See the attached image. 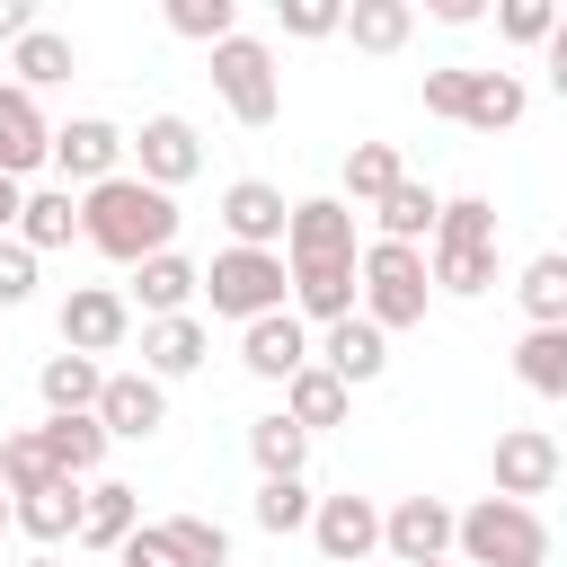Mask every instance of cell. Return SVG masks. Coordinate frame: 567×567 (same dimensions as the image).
<instances>
[{"mask_svg":"<svg viewBox=\"0 0 567 567\" xmlns=\"http://www.w3.org/2000/svg\"><path fill=\"white\" fill-rule=\"evenodd\" d=\"M354 213L346 195H301L292 221H284V275H292V319L301 328H337L354 319Z\"/></svg>","mask_w":567,"mask_h":567,"instance_id":"cell-1","label":"cell"},{"mask_svg":"<svg viewBox=\"0 0 567 567\" xmlns=\"http://www.w3.org/2000/svg\"><path fill=\"white\" fill-rule=\"evenodd\" d=\"M80 239L97 257H115V266H142V257L177 248V195H159V186H142L124 168V177H106V186L80 195Z\"/></svg>","mask_w":567,"mask_h":567,"instance_id":"cell-2","label":"cell"},{"mask_svg":"<svg viewBox=\"0 0 567 567\" xmlns=\"http://www.w3.org/2000/svg\"><path fill=\"white\" fill-rule=\"evenodd\" d=\"M425 284L478 301L496 284V204L487 195H443V221L425 239Z\"/></svg>","mask_w":567,"mask_h":567,"instance_id":"cell-3","label":"cell"},{"mask_svg":"<svg viewBox=\"0 0 567 567\" xmlns=\"http://www.w3.org/2000/svg\"><path fill=\"white\" fill-rule=\"evenodd\" d=\"M354 301H363V319H372L381 337L425 328V301H434V284H425V248L372 239V248H363V266H354Z\"/></svg>","mask_w":567,"mask_h":567,"instance_id":"cell-4","label":"cell"},{"mask_svg":"<svg viewBox=\"0 0 567 567\" xmlns=\"http://www.w3.org/2000/svg\"><path fill=\"white\" fill-rule=\"evenodd\" d=\"M452 549H461V567H549V523L514 496H478L452 523Z\"/></svg>","mask_w":567,"mask_h":567,"instance_id":"cell-5","label":"cell"},{"mask_svg":"<svg viewBox=\"0 0 567 567\" xmlns=\"http://www.w3.org/2000/svg\"><path fill=\"white\" fill-rule=\"evenodd\" d=\"M204 301H213V319H275L284 301H292V275H284V248H221L213 266H204Z\"/></svg>","mask_w":567,"mask_h":567,"instance_id":"cell-6","label":"cell"},{"mask_svg":"<svg viewBox=\"0 0 567 567\" xmlns=\"http://www.w3.org/2000/svg\"><path fill=\"white\" fill-rule=\"evenodd\" d=\"M213 89L239 124H275L284 115V71H275V44L266 35H230L213 44Z\"/></svg>","mask_w":567,"mask_h":567,"instance_id":"cell-7","label":"cell"},{"mask_svg":"<svg viewBox=\"0 0 567 567\" xmlns=\"http://www.w3.org/2000/svg\"><path fill=\"white\" fill-rule=\"evenodd\" d=\"M133 337V301H124V284H71L62 292V354H115Z\"/></svg>","mask_w":567,"mask_h":567,"instance_id":"cell-8","label":"cell"},{"mask_svg":"<svg viewBox=\"0 0 567 567\" xmlns=\"http://www.w3.org/2000/svg\"><path fill=\"white\" fill-rule=\"evenodd\" d=\"M53 177L62 186H106V177H124V133L106 124V115H71V124H53Z\"/></svg>","mask_w":567,"mask_h":567,"instance_id":"cell-9","label":"cell"},{"mask_svg":"<svg viewBox=\"0 0 567 567\" xmlns=\"http://www.w3.org/2000/svg\"><path fill=\"white\" fill-rule=\"evenodd\" d=\"M124 151H133V177H142V186H159V195H177V186L204 168V133H195L186 115H151Z\"/></svg>","mask_w":567,"mask_h":567,"instance_id":"cell-10","label":"cell"},{"mask_svg":"<svg viewBox=\"0 0 567 567\" xmlns=\"http://www.w3.org/2000/svg\"><path fill=\"white\" fill-rule=\"evenodd\" d=\"M487 470H496V496H514V505H532V496H549L558 487V443L540 434V425H505L496 434V452H487Z\"/></svg>","mask_w":567,"mask_h":567,"instance_id":"cell-11","label":"cell"},{"mask_svg":"<svg viewBox=\"0 0 567 567\" xmlns=\"http://www.w3.org/2000/svg\"><path fill=\"white\" fill-rule=\"evenodd\" d=\"M310 540H319V558L328 567H372V549H381V505L372 496H319V514H310Z\"/></svg>","mask_w":567,"mask_h":567,"instance_id":"cell-12","label":"cell"},{"mask_svg":"<svg viewBox=\"0 0 567 567\" xmlns=\"http://www.w3.org/2000/svg\"><path fill=\"white\" fill-rule=\"evenodd\" d=\"M452 505L443 496H399V505H381V549L399 558V567H425V558H452Z\"/></svg>","mask_w":567,"mask_h":567,"instance_id":"cell-13","label":"cell"},{"mask_svg":"<svg viewBox=\"0 0 567 567\" xmlns=\"http://www.w3.org/2000/svg\"><path fill=\"white\" fill-rule=\"evenodd\" d=\"M97 425H106V443H151V434L168 425V390H159L151 372H106Z\"/></svg>","mask_w":567,"mask_h":567,"instance_id":"cell-14","label":"cell"},{"mask_svg":"<svg viewBox=\"0 0 567 567\" xmlns=\"http://www.w3.org/2000/svg\"><path fill=\"white\" fill-rule=\"evenodd\" d=\"M284 221H292L284 186H266V177H230V186H221V230H230V248H284Z\"/></svg>","mask_w":567,"mask_h":567,"instance_id":"cell-15","label":"cell"},{"mask_svg":"<svg viewBox=\"0 0 567 567\" xmlns=\"http://www.w3.org/2000/svg\"><path fill=\"white\" fill-rule=\"evenodd\" d=\"M310 363H328L346 390H363V381H381V372H390V337L354 310V319H337V328H319V337H310Z\"/></svg>","mask_w":567,"mask_h":567,"instance_id":"cell-16","label":"cell"},{"mask_svg":"<svg viewBox=\"0 0 567 567\" xmlns=\"http://www.w3.org/2000/svg\"><path fill=\"white\" fill-rule=\"evenodd\" d=\"M44 159H53V124H44V106L9 80V89H0V177H18V186H27Z\"/></svg>","mask_w":567,"mask_h":567,"instance_id":"cell-17","label":"cell"},{"mask_svg":"<svg viewBox=\"0 0 567 567\" xmlns=\"http://www.w3.org/2000/svg\"><path fill=\"white\" fill-rule=\"evenodd\" d=\"M204 292V266L195 257H177V248H159V257H142L133 266V284H124V301H142V319H186V301Z\"/></svg>","mask_w":567,"mask_h":567,"instance_id":"cell-18","label":"cell"},{"mask_svg":"<svg viewBox=\"0 0 567 567\" xmlns=\"http://www.w3.org/2000/svg\"><path fill=\"white\" fill-rule=\"evenodd\" d=\"M239 363H248L257 381H292V372L310 363V328H301L292 310H275V319H248V328H239Z\"/></svg>","mask_w":567,"mask_h":567,"instance_id":"cell-19","label":"cell"},{"mask_svg":"<svg viewBox=\"0 0 567 567\" xmlns=\"http://www.w3.org/2000/svg\"><path fill=\"white\" fill-rule=\"evenodd\" d=\"M142 532V496L124 478H89L80 487V549H124Z\"/></svg>","mask_w":567,"mask_h":567,"instance_id":"cell-20","label":"cell"},{"mask_svg":"<svg viewBox=\"0 0 567 567\" xmlns=\"http://www.w3.org/2000/svg\"><path fill=\"white\" fill-rule=\"evenodd\" d=\"M204 354H213V337H204L195 310H186V319H142V372H151V381H186Z\"/></svg>","mask_w":567,"mask_h":567,"instance_id":"cell-21","label":"cell"},{"mask_svg":"<svg viewBox=\"0 0 567 567\" xmlns=\"http://www.w3.org/2000/svg\"><path fill=\"white\" fill-rule=\"evenodd\" d=\"M346 408H354V390H346L328 363H301V372L284 381V416H292L301 434H328V425H346Z\"/></svg>","mask_w":567,"mask_h":567,"instance_id":"cell-22","label":"cell"},{"mask_svg":"<svg viewBox=\"0 0 567 567\" xmlns=\"http://www.w3.org/2000/svg\"><path fill=\"white\" fill-rule=\"evenodd\" d=\"M35 443H44V461H53V478H97V461H106V425L97 416H44L35 425Z\"/></svg>","mask_w":567,"mask_h":567,"instance_id":"cell-23","label":"cell"},{"mask_svg":"<svg viewBox=\"0 0 567 567\" xmlns=\"http://www.w3.org/2000/svg\"><path fill=\"white\" fill-rule=\"evenodd\" d=\"M9 523L27 532V540H80V478H44L35 496H9Z\"/></svg>","mask_w":567,"mask_h":567,"instance_id":"cell-24","label":"cell"},{"mask_svg":"<svg viewBox=\"0 0 567 567\" xmlns=\"http://www.w3.org/2000/svg\"><path fill=\"white\" fill-rule=\"evenodd\" d=\"M35 390H44V416H97V390H106V363H89V354H44V372H35Z\"/></svg>","mask_w":567,"mask_h":567,"instance_id":"cell-25","label":"cell"},{"mask_svg":"<svg viewBox=\"0 0 567 567\" xmlns=\"http://www.w3.org/2000/svg\"><path fill=\"white\" fill-rule=\"evenodd\" d=\"M523 106H532V89H523V71H470V97H461V124H470V133H505V124H523Z\"/></svg>","mask_w":567,"mask_h":567,"instance_id":"cell-26","label":"cell"},{"mask_svg":"<svg viewBox=\"0 0 567 567\" xmlns=\"http://www.w3.org/2000/svg\"><path fill=\"white\" fill-rule=\"evenodd\" d=\"M372 221H381V239L425 248V239H434V221H443V195H434V186H416V177H399V186L372 204Z\"/></svg>","mask_w":567,"mask_h":567,"instance_id":"cell-27","label":"cell"},{"mask_svg":"<svg viewBox=\"0 0 567 567\" xmlns=\"http://www.w3.org/2000/svg\"><path fill=\"white\" fill-rule=\"evenodd\" d=\"M80 239V195L71 186H27V213H18V248H71Z\"/></svg>","mask_w":567,"mask_h":567,"instance_id":"cell-28","label":"cell"},{"mask_svg":"<svg viewBox=\"0 0 567 567\" xmlns=\"http://www.w3.org/2000/svg\"><path fill=\"white\" fill-rule=\"evenodd\" d=\"M514 301L532 328H567V248H540L523 275H514Z\"/></svg>","mask_w":567,"mask_h":567,"instance_id":"cell-29","label":"cell"},{"mask_svg":"<svg viewBox=\"0 0 567 567\" xmlns=\"http://www.w3.org/2000/svg\"><path fill=\"white\" fill-rule=\"evenodd\" d=\"M514 381L532 399H567V328H523L514 337Z\"/></svg>","mask_w":567,"mask_h":567,"instance_id":"cell-30","label":"cell"},{"mask_svg":"<svg viewBox=\"0 0 567 567\" xmlns=\"http://www.w3.org/2000/svg\"><path fill=\"white\" fill-rule=\"evenodd\" d=\"M337 35H354V53H399L416 35V9L408 0H346V27Z\"/></svg>","mask_w":567,"mask_h":567,"instance_id":"cell-31","label":"cell"},{"mask_svg":"<svg viewBox=\"0 0 567 567\" xmlns=\"http://www.w3.org/2000/svg\"><path fill=\"white\" fill-rule=\"evenodd\" d=\"M9 71H18V89L35 97V89H53V80H71V71H80V53H71V35H53V27H35V35H18V44H9Z\"/></svg>","mask_w":567,"mask_h":567,"instance_id":"cell-32","label":"cell"},{"mask_svg":"<svg viewBox=\"0 0 567 567\" xmlns=\"http://www.w3.org/2000/svg\"><path fill=\"white\" fill-rule=\"evenodd\" d=\"M248 461H257V478H301V461H310V434L275 408V416H257L248 425Z\"/></svg>","mask_w":567,"mask_h":567,"instance_id":"cell-33","label":"cell"},{"mask_svg":"<svg viewBox=\"0 0 567 567\" xmlns=\"http://www.w3.org/2000/svg\"><path fill=\"white\" fill-rule=\"evenodd\" d=\"M399 177H408V168H399L390 142H354V151H346V213H372Z\"/></svg>","mask_w":567,"mask_h":567,"instance_id":"cell-34","label":"cell"},{"mask_svg":"<svg viewBox=\"0 0 567 567\" xmlns=\"http://www.w3.org/2000/svg\"><path fill=\"white\" fill-rule=\"evenodd\" d=\"M168 35H186V44H230L239 35V0H168Z\"/></svg>","mask_w":567,"mask_h":567,"instance_id":"cell-35","label":"cell"},{"mask_svg":"<svg viewBox=\"0 0 567 567\" xmlns=\"http://www.w3.org/2000/svg\"><path fill=\"white\" fill-rule=\"evenodd\" d=\"M310 514H319V496L301 487V478H257V532H310Z\"/></svg>","mask_w":567,"mask_h":567,"instance_id":"cell-36","label":"cell"},{"mask_svg":"<svg viewBox=\"0 0 567 567\" xmlns=\"http://www.w3.org/2000/svg\"><path fill=\"white\" fill-rule=\"evenodd\" d=\"M159 532H168L177 567H230V532H221V523H204V514H168Z\"/></svg>","mask_w":567,"mask_h":567,"instance_id":"cell-37","label":"cell"},{"mask_svg":"<svg viewBox=\"0 0 567 567\" xmlns=\"http://www.w3.org/2000/svg\"><path fill=\"white\" fill-rule=\"evenodd\" d=\"M44 478H53V461H44L35 425H27V434H0V487H9V496H35Z\"/></svg>","mask_w":567,"mask_h":567,"instance_id":"cell-38","label":"cell"},{"mask_svg":"<svg viewBox=\"0 0 567 567\" xmlns=\"http://www.w3.org/2000/svg\"><path fill=\"white\" fill-rule=\"evenodd\" d=\"M496 35L505 44H549L558 35V0H505L496 9Z\"/></svg>","mask_w":567,"mask_h":567,"instance_id":"cell-39","label":"cell"},{"mask_svg":"<svg viewBox=\"0 0 567 567\" xmlns=\"http://www.w3.org/2000/svg\"><path fill=\"white\" fill-rule=\"evenodd\" d=\"M275 18H284V35L319 44V35H337V27H346V0H275Z\"/></svg>","mask_w":567,"mask_h":567,"instance_id":"cell-40","label":"cell"},{"mask_svg":"<svg viewBox=\"0 0 567 567\" xmlns=\"http://www.w3.org/2000/svg\"><path fill=\"white\" fill-rule=\"evenodd\" d=\"M461 97H470V71H461V62H443V71H425V115H443V124H461Z\"/></svg>","mask_w":567,"mask_h":567,"instance_id":"cell-41","label":"cell"},{"mask_svg":"<svg viewBox=\"0 0 567 567\" xmlns=\"http://www.w3.org/2000/svg\"><path fill=\"white\" fill-rule=\"evenodd\" d=\"M35 292V248H18V239H0V310H18Z\"/></svg>","mask_w":567,"mask_h":567,"instance_id":"cell-42","label":"cell"},{"mask_svg":"<svg viewBox=\"0 0 567 567\" xmlns=\"http://www.w3.org/2000/svg\"><path fill=\"white\" fill-rule=\"evenodd\" d=\"M115 558H124V567H177V549H168V532H159V523H142Z\"/></svg>","mask_w":567,"mask_h":567,"instance_id":"cell-43","label":"cell"},{"mask_svg":"<svg viewBox=\"0 0 567 567\" xmlns=\"http://www.w3.org/2000/svg\"><path fill=\"white\" fill-rule=\"evenodd\" d=\"M18 35H35V0H0V44H18Z\"/></svg>","mask_w":567,"mask_h":567,"instance_id":"cell-44","label":"cell"},{"mask_svg":"<svg viewBox=\"0 0 567 567\" xmlns=\"http://www.w3.org/2000/svg\"><path fill=\"white\" fill-rule=\"evenodd\" d=\"M18 213H27V186L0 177V239H18Z\"/></svg>","mask_w":567,"mask_h":567,"instance_id":"cell-45","label":"cell"},{"mask_svg":"<svg viewBox=\"0 0 567 567\" xmlns=\"http://www.w3.org/2000/svg\"><path fill=\"white\" fill-rule=\"evenodd\" d=\"M434 18H443V27H478V18H487V0H434Z\"/></svg>","mask_w":567,"mask_h":567,"instance_id":"cell-46","label":"cell"},{"mask_svg":"<svg viewBox=\"0 0 567 567\" xmlns=\"http://www.w3.org/2000/svg\"><path fill=\"white\" fill-rule=\"evenodd\" d=\"M540 53H549V89L567 97V44H540Z\"/></svg>","mask_w":567,"mask_h":567,"instance_id":"cell-47","label":"cell"},{"mask_svg":"<svg viewBox=\"0 0 567 567\" xmlns=\"http://www.w3.org/2000/svg\"><path fill=\"white\" fill-rule=\"evenodd\" d=\"M549 44H567V9H558V35H549Z\"/></svg>","mask_w":567,"mask_h":567,"instance_id":"cell-48","label":"cell"},{"mask_svg":"<svg viewBox=\"0 0 567 567\" xmlns=\"http://www.w3.org/2000/svg\"><path fill=\"white\" fill-rule=\"evenodd\" d=\"M18 567H62V558H18Z\"/></svg>","mask_w":567,"mask_h":567,"instance_id":"cell-49","label":"cell"},{"mask_svg":"<svg viewBox=\"0 0 567 567\" xmlns=\"http://www.w3.org/2000/svg\"><path fill=\"white\" fill-rule=\"evenodd\" d=\"M0 532H9V487H0Z\"/></svg>","mask_w":567,"mask_h":567,"instance_id":"cell-50","label":"cell"},{"mask_svg":"<svg viewBox=\"0 0 567 567\" xmlns=\"http://www.w3.org/2000/svg\"><path fill=\"white\" fill-rule=\"evenodd\" d=\"M425 567H452V558H425Z\"/></svg>","mask_w":567,"mask_h":567,"instance_id":"cell-51","label":"cell"}]
</instances>
